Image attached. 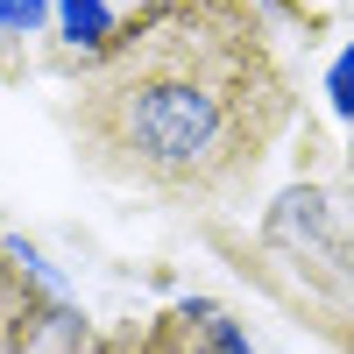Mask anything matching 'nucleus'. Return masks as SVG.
<instances>
[{
	"mask_svg": "<svg viewBox=\"0 0 354 354\" xmlns=\"http://www.w3.org/2000/svg\"><path fill=\"white\" fill-rule=\"evenodd\" d=\"M15 248H0V354L21 347L28 326H36V305H28V290H21V270H15Z\"/></svg>",
	"mask_w": 354,
	"mask_h": 354,
	"instance_id": "obj_2",
	"label": "nucleus"
},
{
	"mask_svg": "<svg viewBox=\"0 0 354 354\" xmlns=\"http://www.w3.org/2000/svg\"><path fill=\"white\" fill-rule=\"evenodd\" d=\"M36 15H43V0H0V21L8 28H28Z\"/></svg>",
	"mask_w": 354,
	"mask_h": 354,
	"instance_id": "obj_3",
	"label": "nucleus"
},
{
	"mask_svg": "<svg viewBox=\"0 0 354 354\" xmlns=\"http://www.w3.org/2000/svg\"><path fill=\"white\" fill-rule=\"evenodd\" d=\"M333 93H340V113H354V50L340 57V71H333Z\"/></svg>",
	"mask_w": 354,
	"mask_h": 354,
	"instance_id": "obj_4",
	"label": "nucleus"
},
{
	"mask_svg": "<svg viewBox=\"0 0 354 354\" xmlns=\"http://www.w3.org/2000/svg\"><path fill=\"white\" fill-rule=\"evenodd\" d=\"M283 121L290 71L255 0H170L78 93L85 156L170 205L248 192Z\"/></svg>",
	"mask_w": 354,
	"mask_h": 354,
	"instance_id": "obj_1",
	"label": "nucleus"
}]
</instances>
